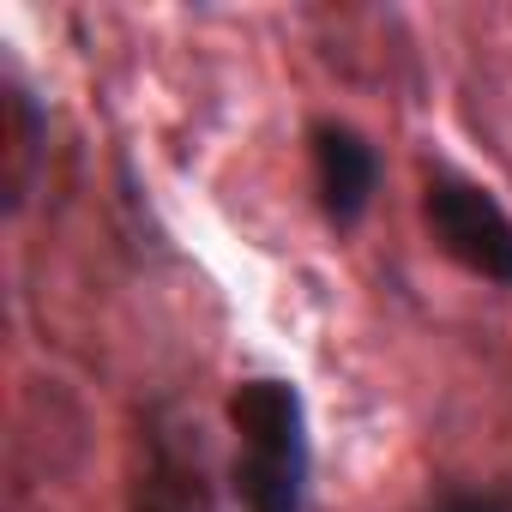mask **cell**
Segmentation results:
<instances>
[{"mask_svg": "<svg viewBox=\"0 0 512 512\" xmlns=\"http://www.w3.org/2000/svg\"><path fill=\"white\" fill-rule=\"evenodd\" d=\"M440 512H500V500H488V494H452Z\"/></svg>", "mask_w": 512, "mask_h": 512, "instance_id": "5", "label": "cell"}, {"mask_svg": "<svg viewBox=\"0 0 512 512\" xmlns=\"http://www.w3.org/2000/svg\"><path fill=\"white\" fill-rule=\"evenodd\" d=\"M428 229L464 272L512 290V217H506V205L488 187L440 175L428 187Z\"/></svg>", "mask_w": 512, "mask_h": 512, "instance_id": "1", "label": "cell"}, {"mask_svg": "<svg viewBox=\"0 0 512 512\" xmlns=\"http://www.w3.org/2000/svg\"><path fill=\"white\" fill-rule=\"evenodd\" d=\"M229 428L241 434L247 458L308 470V416H302V392L290 380H272V374L241 380L229 392Z\"/></svg>", "mask_w": 512, "mask_h": 512, "instance_id": "2", "label": "cell"}, {"mask_svg": "<svg viewBox=\"0 0 512 512\" xmlns=\"http://www.w3.org/2000/svg\"><path fill=\"white\" fill-rule=\"evenodd\" d=\"M302 482H308V470H296V464H266V458L235 464V494L247 512H302Z\"/></svg>", "mask_w": 512, "mask_h": 512, "instance_id": "4", "label": "cell"}, {"mask_svg": "<svg viewBox=\"0 0 512 512\" xmlns=\"http://www.w3.org/2000/svg\"><path fill=\"white\" fill-rule=\"evenodd\" d=\"M314 181H320V205L332 223H356L374 199V181H380V163H374V145L356 133V127H314Z\"/></svg>", "mask_w": 512, "mask_h": 512, "instance_id": "3", "label": "cell"}]
</instances>
